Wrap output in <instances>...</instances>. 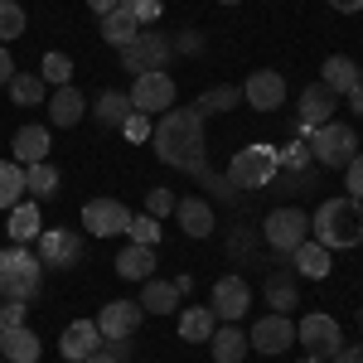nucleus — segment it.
Instances as JSON below:
<instances>
[{
	"instance_id": "nucleus-1",
	"label": "nucleus",
	"mask_w": 363,
	"mask_h": 363,
	"mask_svg": "<svg viewBox=\"0 0 363 363\" xmlns=\"http://www.w3.org/2000/svg\"><path fill=\"white\" fill-rule=\"evenodd\" d=\"M203 121L208 116L194 107H169L160 121H155V131H150V145H155V160H165L169 169H184V174H199L203 184H208V194H218L233 203V184L218 179L213 169H208V145H203Z\"/></svg>"
},
{
	"instance_id": "nucleus-2",
	"label": "nucleus",
	"mask_w": 363,
	"mask_h": 363,
	"mask_svg": "<svg viewBox=\"0 0 363 363\" xmlns=\"http://www.w3.org/2000/svg\"><path fill=\"white\" fill-rule=\"evenodd\" d=\"M310 233H315V242L320 247H354L363 238V203L354 199H325L320 208H315V218H310Z\"/></svg>"
},
{
	"instance_id": "nucleus-3",
	"label": "nucleus",
	"mask_w": 363,
	"mask_h": 363,
	"mask_svg": "<svg viewBox=\"0 0 363 363\" xmlns=\"http://www.w3.org/2000/svg\"><path fill=\"white\" fill-rule=\"evenodd\" d=\"M39 286H44V262L25 252V242H15V247L0 252V301H34L39 296Z\"/></svg>"
},
{
	"instance_id": "nucleus-4",
	"label": "nucleus",
	"mask_w": 363,
	"mask_h": 363,
	"mask_svg": "<svg viewBox=\"0 0 363 363\" xmlns=\"http://www.w3.org/2000/svg\"><path fill=\"white\" fill-rule=\"evenodd\" d=\"M277 169H281V150L272 140H252V145H242V150L233 155L228 184H233V189H267V184L277 179Z\"/></svg>"
},
{
	"instance_id": "nucleus-5",
	"label": "nucleus",
	"mask_w": 363,
	"mask_h": 363,
	"mask_svg": "<svg viewBox=\"0 0 363 363\" xmlns=\"http://www.w3.org/2000/svg\"><path fill=\"white\" fill-rule=\"evenodd\" d=\"M306 238H310V213L296 208V203H281V208H272L262 218V242L272 252H281V257H291Z\"/></svg>"
},
{
	"instance_id": "nucleus-6",
	"label": "nucleus",
	"mask_w": 363,
	"mask_h": 363,
	"mask_svg": "<svg viewBox=\"0 0 363 363\" xmlns=\"http://www.w3.org/2000/svg\"><path fill=\"white\" fill-rule=\"evenodd\" d=\"M310 155H315L325 169H344L354 155H359V136H354L344 121H325V126L310 131Z\"/></svg>"
},
{
	"instance_id": "nucleus-7",
	"label": "nucleus",
	"mask_w": 363,
	"mask_h": 363,
	"mask_svg": "<svg viewBox=\"0 0 363 363\" xmlns=\"http://www.w3.org/2000/svg\"><path fill=\"white\" fill-rule=\"evenodd\" d=\"M169 54H174V39L160 34V29H140L136 39L121 49V68L126 73H155V68H165Z\"/></svg>"
},
{
	"instance_id": "nucleus-8",
	"label": "nucleus",
	"mask_w": 363,
	"mask_h": 363,
	"mask_svg": "<svg viewBox=\"0 0 363 363\" xmlns=\"http://www.w3.org/2000/svg\"><path fill=\"white\" fill-rule=\"evenodd\" d=\"M131 97V107L145 116H165L174 107V78H169L165 68H155V73H136V87L126 92Z\"/></svg>"
},
{
	"instance_id": "nucleus-9",
	"label": "nucleus",
	"mask_w": 363,
	"mask_h": 363,
	"mask_svg": "<svg viewBox=\"0 0 363 363\" xmlns=\"http://www.w3.org/2000/svg\"><path fill=\"white\" fill-rule=\"evenodd\" d=\"M296 339L306 344L310 359H325V363H330L339 349H344V335H339L335 315H306V320L296 325Z\"/></svg>"
},
{
	"instance_id": "nucleus-10",
	"label": "nucleus",
	"mask_w": 363,
	"mask_h": 363,
	"mask_svg": "<svg viewBox=\"0 0 363 363\" xmlns=\"http://www.w3.org/2000/svg\"><path fill=\"white\" fill-rule=\"evenodd\" d=\"M247 344L257 349V354H272V359H277V354H286V349L296 344V325L272 310V315H262V320L247 330Z\"/></svg>"
},
{
	"instance_id": "nucleus-11",
	"label": "nucleus",
	"mask_w": 363,
	"mask_h": 363,
	"mask_svg": "<svg viewBox=\"0 0 363 363\" xmlns=\"http://www.w3.org/2000/svg\"><path fill=\"white\" fill-rule=\"evenodd\" d=\"M208 310H213L223 325H238V320L252 310V286L242 277H218L213 281V306Z\"/></svg>"
},
{
	"instance_id": "nucleus-12",
	"label": "nucleus",
	"mask_w": 363,
	"mask_h": 363,
	"mask_svg": "<svg viewBox=\"0 0 363 363\" xmlns=\"http://www.w3.org/2000/svg\"><path fill=\"white\" fill-rule=\"evenodd\" d=\"M242 102H247L252 112H277V107H286V78H281L277 68H257L247 83H242Z\"/></svg>"
},
{
	"instance_id": "nucleus-13",
	"label": "nucleus",
	"mask_w": 363,
	"mask_h": 363,
	"mask_svg": "<svg viewBox=\"0 0 363 363\" xmlns=\"http://www.w3.org/2000/svg\"><path fill=\"white\" fill-rule=\"evenodd\" d=\"M126 223H131V208L116 199H87L83 203V228L92 238H116V233H126Z\"/></svg>"
},
{
	"instance_id": "nucleus-14",
	"label": "nucleus",
	"mask_w": 363,
	"mask_h": 363,
	"mask_svg": "<svg viewBox=\"0 0 363 363\" xmlns=\"http://www.w3.org/2000/svg\"><path fill=\"white\" fill-rule=\"evenodd\" d=\"M34 257H39L44 267H78V262H83V238L68 233V228H44Z\"/></svg>"
},
{
	"instance_id": "nucleus-15",
	"label": "nucleus",
	"mask_w": 363,
	"mask_h": 363,
	"mask_svg": "<svg viewBox=\"0 0 363 363\" xmlns=\"http://www.w3.org/2000/svg\"><path fill=\"white\" fill-rule=\"evenodd\" d=\"M140 320H145L140 301H107L97 315V330H102V339H131L140 330Z\"/></svg>"
},
{
	"instance_id": "nucleus-16",
	"label": "nucleus",
	"mask_w": 363,
	"mask_h": 363,
	"mask_svg": "<svg viewBox=\"0 0 363 363\" xmlns=\"http://www.w3.org/2000/svg\"><path fill=\"white\" fill-rule=\"evenodd\" d=\"M102 349V330H97V320H73L68 330H63V339H58V354L68 363H83L92 359Z\"/></svg>"
},
{
	"instance_id": "nucleus-17",
	"label": "nucleus",
	"mask_w": 363,
	"mask_h": 363,
	"mask_svg": "<svg viewBox=\"0 0 363 363\" xmlns=\"http://www.w3.org/2000/svg\"><path fill=\"white\" fill-rule=\"evenodd\" d=\"M335 92L325 83H310L306 92H301V136H310L315 126H325V121H335Z\"/></svg>"
},
{
	"instance_id": "nucleus-18",
	"label": "nucleus",
	"mask_w": 363,
	"mask_h": 363,
	"mask_svg": "<svg viewBox=\"0 0 363 363\" xmlns=\"http://www.w3.org/2000/svg\"><path fill=\"white\" fill-rule=\"evenodd\" d=\"M174 218H179V228H184V233H189V238H208V233H213V223H218V218H213V203H208V199H174Z\"/></svg>"
},
{
	"instance_id": "nucleus-19",
	"label": "nucleus",
	"mask_w": 363,
	"mask_h": 363,
	"mask_svg": "<svg viewBox=\"0 0 363 363\" xmlns=\"http://www.w3.org/2000/svg\"><path fill=\"white\" fill-rule=\"evenodd\" d=\"M320 83L330 87L335 97H349L354 87H359V63L349 54H330L325 63H320Z\"/></svg>"
},
{
	"instance_id": "nucleus-20",
	"label": "nucleus",
	"mask_w": 363,
	"mask_h": 363,
	"mask_svg": "<svg viewBox=\"0 0 363 363\" xmlns=\"http://www.w3.org/2000/svg\"><path fill=\"white\" fill-rule=\"evenodd\" d=\"M0 359H10V363H39V335H34L29 325L0 330Z\"/></svg>"
},
{
	"instance_id": "nucleus-21",
	"label": "nucleus",
	"mask_w": 363,
	"mask_h": 363,
	"mask_svg": "<svg viewBox=\"0 0 363 363\" xmlns=\"http://www.w3.org/2000/svg\"><path fill=\"white\" fill-rule=\"evenodd\" d=\"M49 131L44 126H20L15 140H10V150H15V165H39V160H49Z\"/></svg>"
},
{
	"instance_id": "nucleus-22",
	"label": "nucleus",
	"mask_w": 363,
	"mask_h": 363,
	"mask_svg": "<svg viewBox=\"0 0 363 363\" xmlns=\"http://www.w3.org/2000/svg\"><path fill=\"white\" fill-rule=\"evenodd\" d=\"M83 112H87V102H83V92H78L73 83L49 92V121H54V126H78Z\"/></svg>"
},
{
	"instance_id": "nucleus-23",
	"label": "nucleus",
	"mask_w": 363,
	"mask_h": 363,
	"mask_svg": "<svg viewBox=\"0 0 363 363\" xmlns=\"http://www.w3.org/2000/svg\"><path fill=\"white\" fill-rule=\"evenodd\" d=\"M140 310L145 315H174L179 310V291H174V281H160V277H150V281H140Z\"/></svg>"
},
{
	"instance_id": "nucleus-24",
	"label": "nucleus",
	"mask_w": 363,
	"mask_h": 363,
	"mask_svg": "<svg viewBox=\"0 0 363 363\" xmlns=\"http://www.w3.org/2000/svg\"><path fill=\"white\" fill-rule=\"evenodd\" d=\"M291 267H296V277H310V281H325L330 277V267H335V262H330V247H320V242H301V247L291 252Z\"/></svg>"
},
{
	"instance_id": "nucleus-25",
	"label": "nucleus",
	"mask_w": 363,
	"mask_h": 363,
	"mask_svg": "<svg viewBox=\"0 0 363 363\" xmlns=\"http://www.w3.org/2000/svg\"><path fill=\"white\" fill-rule=\"evenodd\" d=\"M116 277H126V281H150V277H155V247H140V242H131L126 252H116Z\"/></svg>"
},
{
	"instance_id": "nucleus-26",
	"label": "nucleus",
	"mask_w": 363,
	"mask_h": 363,
	"mask_svg": "<svg viewBox=\"0 0 363 363\" xmlns=\"http://www.w3.org/2000/svg\"><path fill=\"white\" fill-rule=\"evenodd\" d=\"M208 349H213V359H218V363H242L252 344H247V335H242L238 325H218L213 339H208Z\"/></svg>"
},
{
	"instance_id": "nucleus-27",
	"label": "nucleus",
	"mask_w": 363,
	"mask_h": 363,
	"mask_svg": "<svg viewBox=\"0 0 363 363\" xmlns=\"http://www.w3.org/2000/svg\"><path fill=\"white\" fill-rule=\"evenodd\" d=\"M213 330H218V315L208 306H194V310L179 315V339H189V344H208Z\"/></svg>"
},
{
	"instance_id": "nucleus-28",
	"label": "nucleus",
	"mask_w": 363,
	"mask_h": 363,
	"mask_svg": "<svg viewBox=\"0 0 363 363\" xmlns=\"http://www.w3.org/2000/svg\"><path fill=\"white\" fill-rule=\"evenodd\" d=\"M136 34H140V25H136V15H131V10H121V5H116V10H107V15H102V39H107V44L126 49Z\"/></svg>"
},
{
	"instance_id": "nucleus-29",
	"label": "nucleus",
	"mask_w": 363,
	"mask_h": 363,
	"mask_svg": "<svg viewBox=\"0 0 363 363\" xmlns=\"http://www.w3.org/2000/svg\"><path fill=\"white\" fill-rule=\"evenodd\" d=\"M267 301H272V310H277V315H291V310L301 306L296 277H291V272H272V277H267Z\"/></svg>"
},
{
	"instance_id": "nucleus-30",
	"label": "nucleus",
	"mask_w": 363,
	"mask_h": 363,
	"mask_svg": "<svg viewBox=\"0 0 363 363\" xmlns=\"http://www.w3.org/2000/svg\"><path fill=\"white\" fill-rule=\"evenodd\" d=\"M58 169L49 165V160H39V165H25V194H34V203L39 199H54L58 194Z\"/></svg>"
},
{
	"instance_id": "nucleus-31",
	"label": "nucleus",
	"mask_w": 363,
	"mask_h": 363,
	"mask_svg": "<svg viewBox=\"0 0 363 363\" xmlns=\"http://www.w3.org/2000/svg\"><path fill=\"white\" fill-rule=\"evenodd\" d=\"M10 97H15V107H39V102H49V83L39 73H15L10 78Z\"/></svg>"
},
{
	"instance_id": "nucleus-32",
	"label": "nucleus",
	"mask_w": 363,
	"mask_h": 363,
	"mask_svg": "<svg viewBox=\"0 0 363 363\" xmlns=\"http://www.w3.org/2000/svg\"><path fill=\"white\" fill-rule=\"evenodd\" d=\"M131 112H136V107H131V97H126V92H102V97H97V107H92V116H97L102 126H116V131H121V121H126Z\"/></svg>"
},
{
	"instance_id": "nucleus-33",
	"label": "nucleus",
	"mask_w": 363,
	"mask_h": 363,
	"mask_svg": "<svg viewBox=\"0 0 363 363\" xmlns=\"http://www.w3.org/2000/svg\"><path fill=\"white\" fill-rule=\"evenodd\" d=\"M10 238L15 242H29V238H39V203H29V199H20L15 208H10Z\"/></svg>"
},
{
	"instance_id": "nucleus-34",
	"label": "nucleus",
	"mask_w": 363,
	"mask_h": 363,
	"mask_svg": "<svg viewBox=\"0 0 363 363\" xmlns=\"http://www.w3.org/2000/svg\"><path fill=\"white\" fill-rule=\"evenodd\" d=\"M20 199H25V165H15V160H0V208L10 213Z\"/></svg>"
},
{
	"instance_id": "nucleus-35",
	"label": "nucleus",
	"mask_w": 363,
	"mask_h": 363,
	"mask_svg": "<svg viewBox=\"0 0 363 363\" xmlns=\"http://www.w3.org/2000/svg\"><path fill=\"white\" fill-rule=\"evenodd\" d=\"M238 102H242V87L218 83V87H208V92L199 97V112H203V116H213V112H228V107H238Z\"/></svg>"
},
{
	"instance_id": "nucleus-36",
	"label": "nucleus",
	"mask_w": 363,
	"mask_h": 363,
	"mask_svg": "<svg viewBox=\"0 0 363 363\" xmlns=\"http://www.w3.org/2000/svg\"><path fill=\"white\" fill-rule=\"evenodd\" d=\"M39 78H44V83H54V87H68L73 83V58L68 54H44V63H39Z\"/></svg>"
},
{
	"instance_id": "nucleus-37",
	"label": "nucleus",
	"mask_w": 363,
	"mask_h": 363,
	"mask_svg": "<svg viewBox=\"0 0 363 363\" xmlns=\"http://www.w3.org/2000/svg\"><path fill=\"white\" fill-rule=\"evenodd\" d=\"M126 233H131V242H140V247H160V218H150V213H131Z\"/></svg>"
},
{
	"instance_id": "nucleus-38",
	"label": "nucleus",
	"mask_w": 363,
	"mask_h": 363,
	"mask_svg": "<svg viewBox=\"0 0 363 363\" xmlns=\"http://www.w3.org/2000/svg\"><path fill=\"white\" fill-rule=\"evenodd\" d=\"M20 34H25V10L15 0H0V44L20 39Z\"/></svg>"
},
{
	"instance_id": "nucleus-39",
	"label": "nucleus",
	"mask_w": 363,
	"mask_h": 363,
	"mask_svg": "<svg viewBox=\"0 0 363 363\" xmlns=\"http://www.w3.org/2000/svg\"><path fill=\"white\" fill-rule=\"evenodd\" d=\"M121 10H131L140 29H150L160 15H165V0H121Z\"/></svg>"
},
{
	"instance_id": "nucleus-40",
	"label": "nucleus",
	"mask_w": 363,
	"mask_h": 363,
	"mask_svg": "<svg viewBox=\"0 0 363 363\" xmlns=\"http://www.w3.org/2000/svg\"><path fill=\"white\" fill-rule=\"evenodd\" d=\"M281 169H286V174H306L310 169V145H286V150H281Z\"/></svg>"
},
{
	"instance_id": "nucleus-41",
	"label": "nucleus",
	"mask_w": 363,
	"mask_h": 363,
	"mask_svg": "<svg viewBox=\"0 0 363 363\" xmlns=\"http://www.w3.org/2000/svg\"><path fill=\"white\" fill-rule=\"evenodd\" d=\"M145 213H150V218H165V213H174V194L155 184V189L145 194Z\"/></svg>"
},
{
	"instance_id": "nucleus-42",
	"label": "nucleus",
	"mask_w": 363,
	"mask_h": 363,
	"mask_svg": "<svg viewBox=\"0 0 363 363\" xmlns=\"http://www.w3.org/2000/svg\"><path fill=\"white\" fill-rule=\"evenodd\" d=\"M150 131H155V126H150V116H145V112H131L126 121H121V136H126V140H150Z\"/></svg>"
},
{
	"instance_id": "nucleus-43",
	"label": "nucleus",
	"mask_w": 363,
	"mask_h": 363,
	"mask_svg": "<svg viewBox=\"0 0 363 363\" xmlns=\"http://www.w3.org/2000/svg\"><path fill=\"white\" fill-rule=\"evenodd\" d=\"M233 252H238L242 262H257V238H252L247 228H238V233H233V242H228V257H233Z\"/></svg>"
},
{
	"instance_id": "nucleus-44",
	"label": "nucleus",
	"mask_w": 363,
	"mask_h": 363,
	"mask_svg": "<svg viewBox=\"0 0 363 363\" xmlns=\"http://www.w3.org/2000/svg\"><path fill=\"white\" fill-rule=\"evenodd\" d=\"M344 169H349V199H354V203H363V150Z\"/></svg>"
},
{
	"instance_id": "nucleus-45",
	"label": "nucleus",
	"mask_w": 363,
	"mask_h": 363,
	"mask_svg": "<svg viewBox=\"0 0 363 363\" xmlns=\"http://www.w3.org/2000/svg\"><path fill=\"white\" fill-rule=\"evenodd\" d=\"M25 301H5L0 306V330H15V325H25Z\"/></svg>"
},
{
	"instance_id": "nucleus-46",
	"label": "nucleus",
	"mask_w": 363,
	"mask_h": 363,
	"mask_svg": "<svg viewBox=\"0 0 363 363\" xmlns=\"http://www.w3.org/2000/svg\"><path fill=\"white\" fill-rule=\"evenodd\" d=\"M174 49H184V54H199V49H203V34H194V29H189V34H179V39H174Z\"/></svg>"
},
{
	"instance_id": "nucleus-47",
	"label": "nucleus",
	"mask_w": 363,
	"mask_h": 363,
	"mask_svg": "<svg viewBox=\"0 0 363 363\" xmlns=\"http://www.w3.org/2000/svg\"><path fill=\"white\" fill-rule=\"evenodd\" d=\"M10 78H15V58H10V49L0 44V87H10Z\"/></svg>"
},
{
	"instance_id": "nucleus-48",
	"label": "nucleus",
	"mask_w": 363,
	"mask_h": 363,
	"mask_svg": "<svg viewBox=\"0 0 363 363\" xmlns=\"http://www.w3.org/2000/svg\"><path fill=\"white\" fill-rule=\"evenodd\" d=\"M330 363H363V344H359V349H349V344H344V349H339Z\"/></svg>"
},
{
	"instance_id": "nucleus-49",
	"label": "nucleus",
	"mask_w": 363,
	"mask_h": 363,
	"mask_svg": "<svg viewBox=\"0 0 363 363\" xmlns=\"http://www.w3.org/2000/svg\"><path fill=\"white\" fill-rule=\"evenodd\" d=\"M102 349L116 354V359H126V354H131V344H126V339H102Z\"/></svg>"
},
{
	"instance_id": "nucleus-50",
	"label": "nucleus",
	"mask_w": 363,
	"mask_h": 363,
	"mask_svg": "<svg viewBox=\"0 0 363 363\" xmlns=\"http://www.w3.org/2000/svg\"><path fill=\"white\" fill-rule=\"evenodd\" d=\"M339 15H354V10H363V0H330Z\"/></svg>"
},
{
	"instance_id": "nucleus-51",
	"label": "nucleus",
	"mask_w": 363,
	"mask_h": 363,
	"mask_svg": "<svg viewBox=\"0 0 363 363\" xmlns=\"http://www.w3.org/2000/svg\"><path fill=\"white\" fill-rule=\"evenodd\" d=\"M349 107H354V116H363V87H354V92H349Z\"/></svg>"
},
{
	"instance_id": "nucleus-52",
	"label": "nucleus",
	"mask_w": 363,
	"mask_h": 363,
	"mask_svg": "<svg viewBox=\"0 0 363 363\" xmlns=\"http://www.w3.org/2000/svg\"><path fill=\"white\" fill-rule=\"evenodd\" d=\"M87 5H92L97 15H107V10H116V5H121V0H87Z\"/></svg>"
},
{
	"instance_id": "nucleus-53",
	"label": "nucleus",
	"mask_w": 363,
	"mask_h": 363,
	"mask_svg": "<svg viewBox=\"0 0 363 363\" xmlns=\"http://www.w3.org/2000/svg\"><path fill=\"white\" fill-rule=\"evenodd\" d=\"M83 363H121V359H116V354H107V349H97V354H92V359H83Z\"/></svg>"
},
{
	"instance_id": "nucleus-54",
	"label": "nucleus",
	"mask_w": 363,
	"mask_h": 363,
	"mask_svg": "<svg viewBox=\"0 0 363 363\" xmlns=\"http://www.w3.org/2000/svg\"><path fill=\"white\" fill-rule=\"evenodd\" d=\"M301 363H325V359H310V354H306V359H301Z\"/></svg>"
},
{
	"instance_id": "nucleus-55",
	"label": "nucleus",
	"mask_w": 363,
	"mask_h": 363,
	"mask_svg": "<svg viewBox=\"0 0 363 363\" xmlns=\"http://www.w3.org/2000/svg\"><path fill=\"white\" fill-rule=\"evenodd\" d=\"M218 5H238V0H218Z\"/></svg>"
},
{
	"instance_id": "nucleus-56",
	"label": "nucleus",
	"mask_w": 363,
	"mask_h": 363,
	"mask_svg": "<svg viewBox=\"0 0 363 363\" xmlns=\"http://www.w3.org/2000/svg\"><path fill=\"white\" fill-rule=\"evenodd\" d=\"M359 335H363V315H359Z\"/></svg>"
},
{
	"instance_id": "nucleus-57",
	"label": "nucleus",
	"mask_w": 363,
	"mask_h": 363,
	"mask_svg": "<svg viewBox=\"0 0 363 363\" xmlns=\"http://www.w3.org/2000/svg\"><path fill=\"white\" fill-rule=\"evenodd\" d=\"M359 87H363V68H359Z\"/></svg>"
},
{
	"instance_id": "nucleus-58",
	"label": "nucleus",
	"mask_w": 363,
	"mask_h": 363,
	"mask_svg": "<svg viewBox=\"0 0 363 363\" xmlns=\"http://www.w3.org/2000/svg\"><path fill=\"white\" fill-rule=\"evenodd\" d=\"M0 363H10V359H0Z\"/></svg>"
}]
</instances>
